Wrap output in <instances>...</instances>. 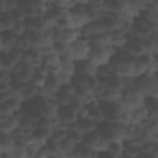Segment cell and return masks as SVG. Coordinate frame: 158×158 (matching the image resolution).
Returning a JSON list of instances; mask_svg holds the SVG:
<instances>
[{"mask_svg": "<svg viewBox=\"0 0 158 158\" xmlns=\"http://www.w3.org/2000/svg\"><path fill=\"white\" fill-rule=\"evenodd\" d=\"M153 5H154V7H156V10L158 11V0H153Z\"/></svg>", "mask_w": 158, "mask_h": 158, "instance_id": "cell-40", "label": "cell"}, {"mask_svg": "<svg viewBox=\"0 0 158 158\" xmlns=\"http://www.w3.org/2000/svg\"><path fill=\"white\" fill-rule=\"evenodd\" d=\"M98 130L100 133L111 142H125V125L121 122H110L104 121L98 125Z\"/></svg>", "mask_w": 158, "mask_h": 158, "instance_id": "cell-2", "label": "cell"}, {"mask_svg": "<svg viewBox=\"0 0 158 158\" xmlns=\"http://www.w3.org/2000/svg\"><path fill=\"white\" fill-rule=\"evenodd\" d=\"M67 137L70 138V139H73L75 143H80V142H83L84 135L74 125H70V126L67 127Z\"/></svg>", "mask_w": 158, "mask_h": 158, "instance_id": "cell-32", "label": "cell"}, {"mask_svg": "<svg viewBox=\"0 0 158 158\" xmlns=\"http://www.w3.org/2000/svg\"><path fill=\"white\" fill-rule=\"evenodd\" d=\"M94 77L95 75H89V74H83V73H75L73 75L72 83L74 85H81V86L89 88V85H90V83H91V80H93Z\"/></svg>", "mask_w": 158, "mask_h": 158, "instance_id": "cell-28", "label": "cell"}, {"mask_svg": "<svg viewBox=\"0 0 158 158\" xmlns=\"http://www.w3.org/2000/svg\"><path fill=\"white\" fill-rule=\"evenodd\" d=\"M79 32H80V37L89 40V38H91L93 36H96V35L102 33V32H105V31L102 30V27H101L99 20H91L88 25H85L81 30H79Z\"/></svg>", "mask_w": 158, "mask_h": 158, "instance_id": "cell-15", "label": "cell"}, {"mask_svg": "<svg viewBox=\"0 0 158 158\" xmlns=\"http://www.w3.org/2000/svg\"><path fill=\"white\" fill-rule=\"evenodd\" d=\"M46 78H47L46 74H43V73L36 70V73H35L32 80H31V83H32L35 86H37V88H42V86H44V84H46Z\"/></svg>", "mask_w": 158, "mask_h": 158, "instance_id": "cell-34", "label": "cell"}, {"mask_svg": "<svg viewBox=\"0 0 158 158\" xmlns=\"http://www.w3.org/2000/svg\"><path fill=\"white\" fill-rule=\"evenodd\" d=\"M98 65H95L90 59H83L75 62V73H83L89 75H95Z\"/></svg>", "mask_w": 158, "mask_h": 158, "instance_id": "cell-17", "label": "cell"}, {"mask_svg": "<svg viewBox=\"0 0 158 158\" xmlns=\"http://www.w3.org/2000/svg\"><path fill=\"white\" fill-rule=\"evenodd\" d=\"M123 49H125V52H126L128 56H131L132 58H137V57L143 56V54L147 53V51H146V48H144L142 41L138 40V38H133V37L128 38V41L126 42Z\"/></svg>", "mask_w": 158, "mask_h": 158, "instance_id": "cell-9", "label": "cell"}, {"mask_svg": "<svg viewBox=\"0 0 158 158\" xmlns=\"http://www.w3.org/2000/svg\"><path fill=\"white\" fill-rule=\"evenodd\" d=\"M16 146V141L11 135L0 132V153H11Z\"/></svg>", "mask_w": 158, "mask_h": 158, "instance_id": "cell-18", "label": "cell"}, {"mask_svg": "<svg viewBox=\"0 0 158 158\" xmlns=\"http://www.w3.org/2000/svg\"><path fill=\"white\" fill-rule=\"evenodd\" d=\"M17 62L7 53V52H1V58H0V70H6V72H11L14 70V68L16 67Z\"/></svg>", "mask_w": 158, "mask_h": 158, "instance_id": "cell-23", "label": "cell"}, {"mask_svg": "<svg viewBox=\"0 0 158 158\" xmlns=\"http://www.w3.org/2000/svg\"><path fill=\"white\" fill-rule=\"evenodd\" d=\"M135 88L144 96H158V78L152 74H142L136 77Z\"/></svg>", "mask_w": 158, "mask_h": 158, "instance_id": "cell-3", "label": "cell"}, {"mask_svg": "<svg viewBox=\"0 0 158 158\" xmlns=\"http://www.w3.org/2000/svg\"><path fill=\"white\" fill-rule=\"evenodd\" d=\"M49 157H51V152H49L47 144H43V146L40 148V151H38L36 158H49Z\"/></svg>", "mask_w": 158, "mask_h": 158, "instance_id": "cell-39", "label": "cell"}, {"mask_svg": "<svg viewBox=\"0 0 158 158\" xmlns=\"http://www.w3.org/2000/svg\"><path fill=\"white\" fill-rule=\"evenodd\" d=\"M23 116L22 110L20 112L12 114V115H5L0 116V132L11 135L14 131H16L20 127V121Z\"/></svg>", "mask_w": 158, "mask_h": 158, "instance_id": "cell-7", "label": "cell"}, {"mask_svg": "<svg viewBox=\"0 0 158 158\" xmlns=\"http://www.w3.org/2000/svg\"><path fill=\"white\" fill-rule=\"evenodd\" d=\"M144 106L148 110V117H158V96H146Z\"/></svg>", "mask_w": 158, "mask_h": 158, "instance_id": "cell-24", "label": "cell"}, {"mask_svg": "<svg viewBox=\"0 0 158 158\" xmlns=\"http://www.w3.org/2000/svg\"><path fill=\"white\" fill-rule=\"evenodd\" d=\"M78 116H79V114L70 105H62L58 107L57 117L60 121V123H63V125H67V126L74 125L75 121L78 120Z\"/></svg>", "mask_w": 158, "mask_h": 158, "instance_id": "cell-8", "label": "cell"}, {"mask_svg": "<svg viewBox=\"0 0 158 158\" xmlns=\"http://www.w3.org/2000/svg\"><path fill=\"white\" fill-rule=\"evenodd\" d=\"M122 153H123V142H111L105 152H99V156L104 154L112 158H117V157H122Z\"/></svg>", "mask_w": 158, "mask_h": 158, "instance_id": "cell-21", "label": "cell"}, {"mask_svg": "<svg viewBox=\"0 0 158 158\" xmlns=\"http://www.w3.org/2000/svg\"><path fill=\"white\" fill-rule=\"evenodd\" d=\"M67 11H68V9L62 7V6H58V5H56V4H53V5H47V10H46L44 17L52 23V26H56L57 22L67 15Z\"/></svg>", "mask_w": 158, "mask_h": 158, "instance_id": "cell-10", "label": "cell"}, {"mask_svg": "<svg viewBox=\"0 0 158 158\" xmlns=\"http://www.w3.org/2000/svg\"><path fill=\"white\" fill-rule=\"evenodd\" d=\"M73 98H74V95L72 93H68V91H65L63 89H59L56 93V98L54 99H56V102L59 106H62V105H69Z\"/></svg>", "mask_w": 158, "mask_h": 158, "instance_id": "cell-29", "label": "cell"}, {"mask_svg": "<svg viewBox=\"0 0 158 158\" xmlns=\"http://www.w3.org/2000/svg\"><path fill=\"white\" fill-rule=\"evenodd\" d=\"M88 0H78V4H86Z\"/></svg>", "mask_w": 158, "mask_h": 158, "instance_id": "cell-41", "label": "cell"}, {"mask_svg": "<svg viewBox=\"0 0 158 158\" xmlns=\"http://www.w3.org/2000/svg\"><path fill=\"white\" fill-rule=\"evenodd\" d=\"M98 20H99V22H100V25L105 32H115V31H118V30L128 26V25H125L121 21V19L118 17V15L114 14V12L105 11L101 15V17H99Z\"/></svg>", "mask_w": 158, "mask_h": 158, "instance_id": "cell-5", "label": "cell"}, {"mask_svg": "<svg viewBox=\"0 0 158 158\" xmlns=\"http://www.w3.org/2000/svg\"><path fill=\"white\" fill-rule=\"evenodd\" d=\"M52 47H53V51H54L56 53H58L59 56L63 54L64 52H67V51L69 49V44H65L64 42H60V41H59V42H54Z\"/></svg>", "mask_w": 158, "mask_h": 158, "instance_id": "cell-37", "label": "cell"}, {"mask_svg": "<svg viewBox=\"0 0 158 158\" xmlns=\"http://www.w3.org/2000/svg\"><path fill=\"white\" fill-rule=\"evenodd\" d=\"M26 31H27V28H26L25 22H16L15 26L12 27V30H11V33L15 35V36H22V35L26 33Z\"/></svg>", "mask_w": 158, "mask_h": 158, "instance_id": "cell-35", "label": "cell"}, {"mask_svg": "<svg viewBox=\"0 0 158 158\" xmlns=\"http://www.w3.org/2000/svg\"><path fill=\"white\" fill-rule=\"evenodd\" d=\"M86 116H89L93 121H95L98 125H100V123H102L104 121H106V117H105V112H104V110H102V107L99 105V106H96V107H94V109H91V110H89L88 112H86Z\"/></svg>", "mask_w": 158, "mask_h": 158, "instance_id": "cell-25", "label": "cell"}, {"mask_svg": "<svg viewBox=\"0 0 158 158\" xmlns=\"http://www.w3.org/2000/svg\"><path fill=\"white\" fill-rule=\"evenodd\" d=\"M65 19L68 27L74 30H81L85 25H88L91 21V16L85 4H77L73 7L68 9Z\"/></svg>", "mask_w": 158, "mask_h": 158, "instance_id": "cell-1", "label": "cell"}, {"mask_svg": "<svg viewBox=\"0 0 158 158\" xmlns=\"http://www.w3.org/2000/svg\"><path fill=\"white\" fill-rule=\"evenodd\" d=\"M105 11L118 14L128 6V0H104Z\"/></svg>", "mask_w": 158, "mask_h": 158, "instance_id": "cell-19", "label": "cell"}, {"mask_svg": "<svg viewBox=\"0 0 158 158\" xmlns=\"http://www.w3.org/2000/svg\"><path fill=\"white\" fill-rule=\"evenodd\" d=\"M16 21L10 12L0 14V32H11Z\"/></svg>", "mask_w": 158, "mask_h": 158, "instance_id": "cell-22", "label": "cell"}, {"mask_svg": "<svg viewBox=\"0 0 158 158\" xmlns=\"http://www.w3.org/2000/svg\"><path fill=\"white\" fill-rule=\"evenodd\" d=\"M147 118H148V110L144 106V104L131 110V122H133V123H142Z\"/></svg>", "mask_w": 158, "mask_h": 158, "instance_id": "cell-20", "label": "cell"}, {"mask_svg": "<svg viewBox=\"0 0 158 158\" xmlns=\"http://www.w3.org/2000/svg\"><path fill=\"white\" fill-rule=\"evenodd\" d=\"M144 99H146V96L135 86L130 88V89H123V93L121 96V100L123 101V104L131 110L137 107V106L143 105Z\"/></svg>", "mask_w": 158, "mask_h": 158, "instance_id": "cell-6", "label": "cell"}, {"mask_svg": "<svg viewBox=\"0 0 158 158\" xmlns=\"http://www.w3.org/2000/svg\"><path fill=\"white\" fill-rule=\"evenodd\" d=\"M56 75H57L58 80H59L60 85L69 84V83H72V80H73V75H70V74H68V73H65V72H63V70H59Z\"/></svg>", "mask_w": 158, "mask_h": 158, "instance_id": "cell-36", "label": "cell"}, {"mask_svg": "<svg viewBox=\"0 0 158 158\" xmlns=\"http://www.w3.org/2000/svg\"><path fill=\"white\" fill-rule=\"evenodd\" d=\"M43 62H44L49 68H57V67H60V64H62L60 56H59L58 53H56L54 51L47 53V54L43 57Z\"/></svg>", "mask_w": 158, "mask_h": 158, "instance_id": "cell-27", "label": "cell"}, {"mask_svg": "<svg viewBox=\"0 0 158 158\" xmlns=\"http://www.w3.org/2000/svg\"><path fill=\"white\" fill-rule=\"evenodd\" d=\"M43 53L40 48H35V47H31L26 51H23V54H22V62L25 63H28V64H32L33 67H38L43 63Z\"/></svg>", "mask_w": 158, "mask_h": 158, "instance_id": "cell-11", "label": "cell"}, {"mask_svg": "<svg viewBox=\"0 0 158 158\" xmlns=\"http://www.w3.org/2000/svg\"><path fill=\"white\" fill-rule=\"evenodd\" d=\"M17 36L12 35L11 32H1L0 35V51L9 52L11 48H15Z\"/></svg>", "mask_w": 158, "mask_h": 158, "instance_id": "cell-16", "label": "cell"}, {"mask_svg": "<svg viewBox=\"0 0 158 158\" xmlns=\"http://www.w3.org/2000/svg\"><path fill=\"white\" fill-rule=\"evenodd\" d=\"M0 14L2 12H12L19 7V0H0Z\"/></svg>", "mask_w": 158, "mask_h": 158, "instance_id": "cell-33", "label": "cell"}, {"mask_svg": "<svg viewBox=\"0 0 158 158\" xmlns=\"http://www.w3.org/2000/svg\"><path fill=\"white\" fill-rule=\"evenodd\" d=\"M102 135L100 133V131L96 128L95 131H91L89 133H85L84 137H83V143L86 144L88 147L100 152V147H101V143H102Z\"/></svg>", "mask_w": 158, "mask_h": 158, "instance_id": "cell-13", "label": "cell"}, {"mask_svg": "<svg viewBox=\"0 0 158 158\" xmlns=\"http://www.w3.org/2000/svg\"><path fill=\"white\" fill-rule=\"evenodd\" d=\"M69 53L73 58L74 62L83 60V59H89V53H90V42L86 38L79 37L77 41L69 44Z\"/></svg>", "mask_w": 158, "mask_h": 158, "instance_id": "cell-4", "label": "cell"}, {"mask_svg": "<svg viewBox=\"0 0 158 158\" xmlns=\"http://www.w3.org/2000/svg\"><path fill=\"white\" fill-rule=\"evenodd\" d=\"M77 144H78V143H75L73 139H70V138L65 137V138L59 143V148H60L62 153H63L65 157H69V156L72 154V152L75 149Z\"/></svg>", "mask_w": 158, "mask_h": 158, "instance_id": "cell-30", "label": "cell"}, {"mask_svg": "<svg viewBox=\"0 0 158 158\" xmlns=\"http://www.w3.org/2000/svg\"><path fill=\"white\" fill-rule=\"evenodd\" d=\"M11 15H12V17L15 19L16 22H25L26 19H27V15H26L20 7H17L16 10H14V11L11 12Z\"/></svg>", "mask_w": 158, "mask_h": 158, "instance_id": "cell-38", "label": "cell"}, {"mask_svg": "<svg viewBox=\"0 0 158 158\" xmlns=\"http://www.w3.org/2000/svg\"><path fill=\"white\" fill-rule=\"evenodd\" d=\"M44 88H46L48 91L53 93V94H56V93L60 89V83H59V80H58V78H57L56 74H51V73H49V74L47 75Z\"/></svg>", "mask_w": 158, "mask_h": 158, "instance_id": "cell-26", "label": "cell"}, {"mask_svg": "<svg viewBox=\"0 0 158 158\" xmlns=\"http://www.w3.org/2000/svg\"><path fill=\"white\" fill-rule=\"evenodd\" d=\"M74 126L83 133V135H85V133H89V132H91V131H95L96 128H98V123L95 122V121H93L89 116H86V115H79L78 116V120L75 121V123H74Z\"/></svg>", "mask_w": 158, "mask_h": 158, "instance_id": "cell-14", "label": "cell"}, {"mask_svg": "<svg viewBox=\"0 0 158 158\" xmlns=\"http://www.w3.org/2000/svg\"><path fill=\"white\" fill-rule=\"evenodd\" d=\"M154 60V56L151 53H146L143 56H139L137 58H135V75H142L146 74L148 72L149 65L153 63Z\"/></svg>", "mask_w": 158, "mask_h": 158, "instance_id": "cell-12", "label": "cell"}, {"mask_svg": "<svg viewBox=\"0 0 158 158\" xmlns=\"http://www.w3.org/2000/svg\"><path fill=\"white\" fill-rule=\"evenodd\" d=\"M49 136H51V131H46V130L38 128V127H36V130L32 133V138L35 141L40 142L41 144H46L49 139Z\"/></svg>", "mask_w": 158, "mask_h": 158, "instance_id": "cell-31", "label": "cell"}]
</instances>
